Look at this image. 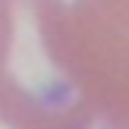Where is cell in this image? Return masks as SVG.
I'll return each instance as SVG.
<instances>
[{
	"mask_svg": "<svg viewBox=\"0 0 129 129\" xmlns=\"http://www.w3.org/2000/svg\"><path fill=\"white\" fill-rule=\"evenodd\" d=\"M98 117L82 85L66 0H0V123L82 129Z\"/></svg>",
	"mask_w": 129,
	"mask_h": 129,
	"instance_id": "6da1fadb",
	"label": "cell"
},
{
	"mask_svg": "<svg viewBox=\"0 0 129 129\" xmlns=\"http://www.w3.org/2000/svg\"><path fill=\"white\" fill-rule=\"evenodd\" d=\"M73 47L98 117L129 129V0H76Z\"/></svg>",
	"mask_w": 129,
	"mask_h": 129,
	"instance_id": "7a4b0ae2",
	"label": "cell"
}]
</instances>
